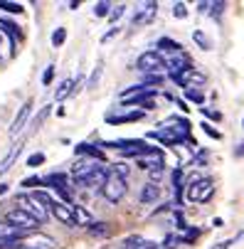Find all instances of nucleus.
<instances>
[{"label":"nucleus","instance_id":"nucleus-1","mask_svg":"<svg viewBox=\"0 0 244 249\" xmlns=\"http://www.w3.org/2000/svg\"><path fill=\"white\" fill-rule=\"evenodd\" d=\"M126 190H128V185H126L123 178H121V175H116L114 170H109L106 180H104V185H101V195L106 197L111 205H116V202L126 195Z\"/></svg>","mask_w":244,"mask_h":249},{"label":"nucleus","instance_id":"nucleus-2","mask_svg":"<svg viewBox=\"0 0 244 249\" xmlns=\"http://www.w3.org/2000/svg\"><path fill=\"white\" fill-rule=\"evenodd\" d=\"M101 146L104 148H116V151H121V156H136V158H141V156L153 151V146H148L146 141H133V138H128V141H109V143H101Z\"/></svg>","mask_w":244,"mask_h":249},{"label":"nucleus","instance_id":"nucleus-3","mask_svg":"<svg viewBox=\"0 0 244 249\" xmlns=\"http://www.w3.org/2000/svg\"><path fill=\"white\" fill-rule=\"evenodd\" d=\"M136 69L143 72V74H163L165 72V59L156 50H151V52H143L141 57H138Z\"/></svg>","mask_w":244,"mask_h":249},{"label":"nucleus","instance_id":"nucleus-4","mask_svg":"<svg viewBox=\"0 0 244 249\" xmlns=\"http://www.w3.org/2000/svg\"><path fill=\"white\" fill-rule=\"evenodd\" d=\"M188 200L190 202H210L212 195H215V183L210 180V178H200L197 183L188 185Z\"/></svg>","mask_w":244,"mask_h":249},{"label":"nucleus","instance_id":"nucleus-5","mask_svg":"<svg viewBox=\"0 0 244 249\" xmlns=\"http://www.w3.org/2000/svg\"><path fill=\"white\" fill-rule=\"evenodd\" d=\"M15 205H17V210H22V212H27L30 217H35L37 222H45L47 220V215H50V210L47 207H42L37 200H35L32 195H17L15 197Z\"/></svg>","mask_w":244,"mask_h":249},{"label":"nucleus","instance_id":"nucleus-6","mask_svg":"<svg viewBox=\"0 0 244 249\" xmlns=\"http://www.w3.org/2000/svg\"><path fill=\"white\" fill-rule=\"evenodd\" d=\"M5 222H10L13 227H17V230H22V232H35V230L40 227L37 220L30 217L27 212H22V210H17V207H13L8 215H5Z\"/></svg>","mask_w":244,"mask_h":249},{"label":"nucleus","instance_id":"nucleus-7","mask_svg":"<svg viewBox=\"0 0 244 249\" xmlns=\"http://www.w3.org/2000/svg\"><path fill=\"white\" fill-rule=\"evenodd\" d=\"M50 212H52V215H54L62 225H67V227H77V220H74V210H72V205L54 200V202H52V207H50Z\"/></svg>","mask_w":244,"mask_h":249},{"label":"nucleus","instance_id":"nucleus-8","mask_svg":"<svg viewBox=\"0 0 244 249\" xmlns=\"http://www.w3.org/2000/svg\"><path fill=\"white\" fill-rule=\"evenodd\" d=\"M138 168H143L148 173H158V170H165V160H163V153L158 148H153L151 153L138 158Z\"/></svg>","mask_w":244,"mask_h":249},{"label":"nucleus","instance_id":"nucleus-9","mask_svg":"<svg viewBox=\"0 0 244 249\" xmlns=\"http://www.w3.org/2000/svg\"><path fill=\"white\" fill-rule=\"evenodd\" d=\"M165 69L170 72V77H178V74L188 72V69H192V62L188 54L180 52V54H173L170 59H165Z\"/></svg>","mask_w":244,"mask_h":249},{"label":"nucleus","instance_id":"nucleus-10","mask_svg":"<svg viewBox=\"0 0 244 249\" xmlns=\"http://www.w3.org/2000/svg\"><path fill=\"white\" fill-rule=\"evenodd\" d=\"M42 183L50 185V188H54V190L64 197V202L72 200V193H69V185H67V175H62V173H52V175L42 178Z\"/></svg>","mask_w":244,"mask_h":249},{"label":"nucleus","instance_id":"nucleus-11","mask_svg":"<svg viewBox=\"0 0 244 249\" xmlns=\"http://www.w3.org/2000/svg\"><path fill=\"white\" fill-rule=\"evenodd\" d=\"M25 247H30V249H54L57 247V242L52 239V237H47V234H42V232H30L25 239H20Z\"/></svg>","mask_w":244,"mask_h":249},{"label":"nucleus","instance_id":"nucleus-12","mask_svg":"<svg viewBox=\"0 0 244 249\" xmlns=\"http://www.w3.org/2000/svg\"><path fill=\"white\" fill-rule=\"evenodd\" d=\"M163 128L165 131H170L175 138H180V141H185L188 136H190V121L188 119H178V116H173V119H168L165 124H163Z\"/></svg>","mask_w":244,"mask_h":249},{"label":"nucleus","instance_id":"nucleus-13","mask_svg":"<svg viewBox=\"0 0 244 249\" xmlns=\"http://www.w3.org/2000/svg\"><path fill=\"white\" fill-rule=\"evenodd\" d=\"M183 89H195V87H202L205 84V74L202 72H197V69L192 67V69H188V72H183V74H178V77H173Z\"/></svg>","mask_w":244,"mask_h":249},{"label":"nucleus","instance_id":"nucleus-14","mask_svg":"<svg viewBox=\"0 0 244 249\" xmlns=\"http://www.w3.org/2000/svg\"><path fill=\"white\" fill-rule=\"evenodd\" d=\"M30 114H32V101H25V104L20 106V111H17V116H15L13 126H10V136H17V133L25 128V124H27Z\"/></svg>","mask_w":244,"mask_h":249},{"label":"nucleus","instance_id":"nucleus-15","mask_svg":"<svg viewBox=\"0 0 244 249\" xmlns=\"http://www.w3.org/2000/svg\"><path fill=\"white\" fill-rule=\"evenodd\" d=\"M158 13V3H143L138 5L136 15H133V25H143V22H151Z\"/></svg>","mask_w":244,"mask_h":249},{"label":"nucleus","instance_id":"nucleus-16","mask_svg":"<svg viewBox=\"0 0 244 249\" xmlns=\"http://www.w3.org/2000/svg\"><path fill=\"white\" fill-rule=\"evenodd\" d=\"M30 232H22L17 227H13L10 222H0V242H20L25 239Z\"/></svg>","mask_w":244,"mask_h":249},{"label":"nucleus","instance_id":"nucleus-17","mask_svg":"<svg viewBox=\"0 0 244 249\" xmlns=\"http://www.w3.org/2000/svg\"><path fill=\"white\" fill-rule=\"evenodd\" d=\"M0 30H3L8 37H10V45H13V52H15V47H17V42L22 40V32L17 30V25H13L10 20H3L0 18Z\"/></svg>","mask_w":244,"mask_h":249},{"label":"nucleus","instance_id":"nucleus-18","mask_svg":"<svg viewBox=\"0 0 244 249\" xmlns=\"http://www.w3.org/2000/svg\"><path fill=\"white\" fill-rule=\"evenodd\" d=\"M123 249H158V244L153 239H143V237L133 234V237L123 239Z\"/></svg>","mask_w":244,"mask_h":249},{"label":"nucleus","instance_id":"nucleus-19","mask_svg":"<svg viewBox=\"0 0 244 249\" xmlns=\"http://www.w3.org/2000/svg\"><path fill=\"white\" fill-rule=\"evenodd\" d=\"M156 52L160 54V52H168V54H180L183 52V45L180 42H175V40H170V37H160L158 42H156Z\"/></svg>","mask_w":244,"mask_h":249},{"label":"nucleus","instance_id":"nucleus-20","mask_svg":"<svg viewBox=\"0 0 244 249\" xmlns=\"http://www.w3.org/2000/svg\"><path fill=\"white\" fill-rule=\"evenodd\" d=\"M158 197H160V185L158 183H146L143 190H141V202L143 205H153Z\"/></svg>","mask_w":244,"mask_h":249},{"label":"nucleus","instance_id":"nucleus-21","mask_svg":"<svg viewBox=\"0 0 244 249\" xmlns=\"http://www.w3.org/2000/svg\"><path fill=\"white\" fill-rule=\"evenodd\" d=\"M20 151H22V143H15L13 148H10V153L3 158V160H0V175H5L10 168H13V163L17 160V156H20Z\"/></svg>","mask_w":244,"mask_h":249},{"label":"nucleus","instance_id":"nucleus-22","mask_svg":"<svg viewBox=\"0 0 244 249\" xmlns=\"http://www.w3.org/2000/svg\"><path fill=\"white\" fill-rule=\"evenodd\" d=\"M77 153H79V156H89V158H94L96 163L104 160V151L96 148V146H91V143H79V146H77Z\"/></svg>","mask_w":244,"mask_h":249},{"label":"nucleus","instance_id":"nucleus-23","mask_svg":"<svg viewBox=\"0 0 244 249\" xmlns=\"http://www.w3.org/2000/svg\"><path fill=\"white\" fill-rule=\"evenodd\" d=\"M146 116V111H131V114H121V116H109V124H133V121H141Z\"/></svg>","mask_w":244,"mask_h":249},{"label":"nucleus","instance_id":"nucleus-24","mask_svg":"<svg viewBox=\"0 0 244 249\" xmlns=\"http://www.w3.org/2000/svg\"><path fill=\"white\" fill-rule=\"evenodd\" d=\"M173 188H175V205H183V170H173Z\"/></svg>","mask_w":244,"mask_h":249},{"label":"nucleus","instance_id":"nucleus-25","mask_svg":"<svg viewBox=\"0 0 244 249\" xmlns=\"http://www.w3.org/2000/svg\"><path fill=\"white\" fill-rule=\"evenodd\" d=\"M74 84H77L74 79H64V82L59 84V89H57V94H54V99H57V101H62V99H67L69 94H72V91H74Z\"/></svg>","mask_w":244,"mask_h":249},{"label":"nucleus","instance_id":"nucleus-26","mask_svg":"<svg viewBox=\"0 0 244 249\" xmlns=\"http://www.w3.org/2000/svg\"><path fill=\"white\" fill-rule=\"evenodd\" d=\"M72 210H74V220H77L79 227H89V225H91V215H89L87 210H82V207H77V205H72Z\"/></svg>","mask_w":244,"mask_h":249},{"label":"nucleus","instance_id":"nucleus-27","mask_svg":"<svg viewBox=\"0 0 244 249\" xmlns=\"http://www.w3.org/2000/svg\"><path fill=\"white\" fill-rule=\"evenodd\" d=\"M192 40H195V42H197V45H200L202 50H210V47H212L210 37H207V35H205L202 30H195V32H192Z\"/></svg>","mask_w":244,"mask_h":249},{"label":"nucleus","instance_id":"nucleus-28","mask_svg":"<svg viewBox=\"0 0 244 249\" xmlns=\"http://www.w3.org/2000/svg\"><path fill=\"white\" fill-rule=\"evenodd\" d=\"M64 40H67V30H64V27H57V30L52 32V47H62Z\"/></svg>","mask_w":244,"mask_h":249},{"label":"nucleus","instance_id":"nucleus-29","mask_svg":"<svg viewBox=\"0 0 244 249\" xmlns=\"http://www.w3.org/2000/svg\"><path fill=\"white\" fill-rule=\"evenodd\" d=\"M163 79H165V74H143V87H158V84H163Z\"/></svg>","mask_w":244,"mask_h":249},{"label":"nucleus","instance_id":"nucleus-30","mask_svg":"<svg viewBox=\"0 0 244 249\" xmlns=\"http://www.w3.org/2000/svg\"><path fill=\"white\" fill-rule=\"evenodd\" d=\"M0 10H8L13 15H20L22 13V5L20 3H10V0H0Z\"/></svg>","mask_w":244,"mask_h":249},{"label":"nucleus","instance_id":"nucleus-31","mask_svg":"<svg viewBox=\"0 0 244 249\" xmlns=\"http://www.w3.org/2000/svg\"><path fill=\"white\" fill-rule=\"evenodd\" d=\"M111 8H114L111 3H104V0H101V3L94 5V15H96V18H104V15H109V13H111Z\"/></svg>","mask_w":244,"mask_h":249},{"label":"nucleus","instance_id":"nucleus-32","mask_svg":"<svg viewBox=\"0 0 244 249\" xmlns=\"http://www.w3.org/2000/svg\"><path fill=\"white\" fill-rule=\"evenodd\" d=\"M45 163V153H32L30 158H27V168H37V165H42Z\"/></svg>","mask_w":244,"mask_h":249},{"label":"nucleus","instance_id":"nucleus-33","mask_svg":"<svg viewBox=\"0 0 244 249\" xmlns=\"http://www.w3.org/2000/svg\"><path fill=\"white\" fill-rule=\"evenodd\" d=\"M185 99L195 101V104H205V96L197 91V89H185Z\"/></svg>","mask_w":244,"mask_h":249},{"label":"nucleus","instance_id":"nucleus-34","mask_svg":"<svg viewBox=\"0 0 244 249\" xmlns=\"http://www.w3.org/2000/svg\"><path fill=\"white\" fill-rule=\"evenodd\" d=\"M89 232L91 234H109V227L104 225V222H91L89 225Z\"/></svg>","mask_w":244,"mask_h":249},{"label":"nucleus","instance_id":"nucleus-35","mask_svg":"<svg viewBox=\"0 0 244 249\" xmlns=\"http://www.w3.org/2000/svg\"><path fill=\"white\" fill-rule=\"evenodd\" d=\"M173 15H175L178 20L188 18V8H185V3H175V5H173Z\"/></svg>","mask_w":244,"mask_h":249},{"label":"nucleus","instance_id":"nucleus-36","mask_svg":"<svg viewBox=\"0 0 244 249\" xmlns=\"http://www.w3.org/2000/svg\"><path fill=\"white\" fill-rule=\"evenodd\" d=\"M37 185H45L42 178H25L22 180V188H37Z\"/></svg>","mask_w":244,"mask_h":249},{"label":"nucleus","instance_id":"nucleus-37","mask_svg":"<svg viewBox=\"0 0 244 249\" xmlns=\"http://www.w3.org/2000/svg\"><path fill=\"white\" fill-rule=\"evenodd\" d=\"M202 131H205L207 136H210V138H215V141H220V138H222V136H220V131H215V128H212L210 124H207V121L202 124Z\"/></svg>","mask_w":244,"mask_h":249},{"label":"nucleus","instance_id":"nucleus-38","mask_svg":"<svg viewBox=\"0 0 244 249\" xmlns=\"http://www.w3.org/2000/svg\"><path fill=\"white\" fill-rule=\"evenodd\" d=\"M114 173L121 175L123 180H126V178H128V165H126V163H116V165H114Z\"/></svg>","mask_w":244,"mask_h":249},{"label":"nucleus","instance_id":"nucleus-39","mask_svg":"<svg viewBox=\"0 0 244 249\" xmlns=\"http://www.w3.org/2000/svg\"><path fill=\"white\" fill-rule=\"evenodd\" d=\"M178 242H180V239H178L175 234H168V237H165V242H163V247H165V249H175V247H178Z\"/></svg>","mask_w":244,"mask_h":249},{"label":"nucleus","instance_id":"nucleus-40","mask_svg":"<svg viewBox=\"0 0 244 249\" xmlns=\"http://www.w3.org/2000/svg\"><path fill=\"white\" fill-rule=\"evenodd\" d=\"M52 77H54V67L50 64L47 69H45V74H42V84L47 87V84H52Z\"/></svg>","mask_w":244,"mask_h":249},{"label":"nucleus","instance_id":"nucleus-41","mask_svg":"<svg viewBox=\"0 0 244 249\" xmlns=\"http://www.w3.org/2000/svg\"><path fill=\"white\" fill-rule=\"evenodd\" d=\"M200 237V230H185V244H192Z\"/></svg>","mask_w":244,"mask_h":249},{"label":"nucleus","instance_id":"nucleus-42","mask_svg":"<svg viewBox=\"0 0 244 249\" xmlns=\"http://www.w3.org/2000/svg\"><path fill=\"white\" fill-rule=\"evenodd\" d=\"M123 10H126V5H116V8H114V10L109 13V18H111V22H114V20H119V18L123 15Z\"/></svg>","mask_w":244,"mask_h":249},{"label":"nucleus","instance_id":"nucleus-43","mask_svg":"<svg viewBox=\"0 0 244 249\" xmlns=\"http://www.w3.org/2000/svg\"><path fill=\"white\" fill-rule=\"evenodd\" d=\"M99 77H101V67H96V69H94V74H91V79H89V84H87V87H89V89H94V87H96V82H99Z\"/></svg>","mask_w":244,"mask_h":249},{"label":"nucleus","instance_id":"nucleus-44","mask_svg":"<svg viewBox=\"0 0 244 249\" xmlns=\"http://www.w3.org/2000/svg\"><path fill=\"white\" fill-rule=\"evenodd\" d=\"M225 10V3H210V8H207V13H212V15H220Z\"/></svg>","mask_w":244,"mask_h":249},{"label":"nucleus","instance_id":"nucleus-45","mask_svg":"<svg viewBox=\"0 0 244 249\" xmlns=\"http://www.w3.org/2000/svg\"><path fill=\"white\" fill-rule=\"evenodd\" d=\"M202 116H207V119H215V121H220V111H210V109H205V106H202Z\"/></svg>","mask_w":244,"mask_h":249},{"label":"nucleus","instance_id":"nucleus-46","mask_svg":"<svg viewBox=\"0 0 244 249\" xmlns=\"http://www.w3.org/2000/svg\"><path fill=\"white\" fill-rule=\"evenodd\" d=\"M202 163H207V153H200V156H197V158L192 160V165H195V168H200Z\"/></svg>","mask_w":244,"mask_h":249},{"label":"nucleus","instance_id":"nucleus-47","mask_svg":"<svg viewBox=\"0 0 244 249\" xmlns=\"http://www.w3.org/2000/svg\"><path fill=\"white\" fill-rule=\"evenodd\" d=\"M114 35H119V27H114L111 32H106V35H104V37H101V40H104V42H106V40H111V37H114Z\"/></svg>","mask_w":244,"mask_h":249},{"label":"nucleus","instance_id":"nucleus-48","mask_svg":"<svg viewBox=\"0 0 244 249\" xmlns=\"http://www.w3.org/2000/svg\"><path fill=\"white\" fill-rule=\"evenodd\" d=\"M229 244H232V242H217L212 249H229Z\"/></svg>","mask_w":244,"mask_h":249},{"label":"nucleus","instance_id":"nucleus-49","mask_svg":"<svg viewBox=\"0 0 244 249\" xmlns=\"http://www.w3.org/2000/svg\"><path fill=\"white\" fill-rule=\"evenodd\" d=\"M10 249H30V247H25V244H22V242H15V244H13V247H10Z\"/></svg>","mask_w":244,"mask_h":249},{"label":"nucleus","instance_id":"nucleus-50","mask_svg":"<svg viewBox=\"0 0 244 249\" xmlns=\"http://www.w3.org/2000/svg\"><path fill=\"white\" fill-rule=\"evenodd\" d=\"M8 193V185H0V195H5Z\"/></svg>","mask_w":244,"mask_h":249},{"label":"nucleus","instance_id":"nucleus-51","mask_svg":"<svg viewBox=\"0 0 244 249\" xmlns=\"http://www.w3.org/2000/svg\"><path fill=\"white\" fill-rule=\"evenodd\" d=\"M242 153H244V146H242V148H237V156H242Z\"/></svg>","mask_w":244,"mask_h":249},{"label":"nucleus","instance_id":"nucleus-52","mask_svg":"<svg viewBox=\"0 0 244 249\" xmlns=\"http://www.w3.org/2000/svg\"><path fill=\"white\" fill-rule=\"evenodd\" d=\"M242 126H244V121H242Z\"/></svg>","mask_w":244,"mask_h":249}]
</instances>
